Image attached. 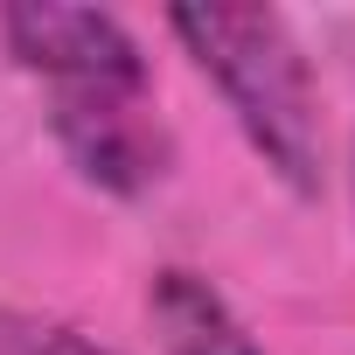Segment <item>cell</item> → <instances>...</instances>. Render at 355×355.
Instances as JSON below:
<instances>
[{
  "label": "cell",
  "mask_w": 355,
  "mask_h": 355,
  "mask_svg": "<svg viewBox=\"0 0 355 355\" xmlns=\"http://www.w3.org/2000/svg\"><path fill=\"white\" fill-rule=\"evenodd\" d=\"M167 28L189 42V56L216 77L237 125L265 153L286 189H320V112L306 84V56L272 8H174Z\"/></svg>",
  "instance_id": "obj_1"
},
{
  "label": "cell",
  "mask_w": 355,
  "mask_h": 355,
  "mask_svg": "<svg viewBox=\"0 0 355 355\" xmlns=\"http://www.w3.org/2000/svg\"><path fill=\"white\" fill-rule=\"evenodd\" d=\"M0 35L8 49L42 70L56 91H98V84H125L139 91L146 84V56L139 42L98 15V8H56V0H15L8 15H0Z\"/></svg>",
  "instance_id": "obj_2"
},
{
  "label": "cell",
  "mask_w": 355,
  "mask_h": 355,
  "mask_svg": "<svg viewBox=\"0 0 355 355\" xmlns=\"http://www.w3.org/2000/svg\"><path fill=\"white\" fill-rule=\"evenodd\" d=\"M56 139L77 160L84 182L112 189V196H139L160 182L167 167V139L146 112V84H98V91H56Z\"/></svg>",
  "instance_id": "obj_3"
},
{
  "label": "cell",
  "mask_w": 355,
  "mask_h": 355,
  "mask_svg": "<svg viewBox=\"0 0 355 355\" xmlns=\"http://www.w3.org/2000/svg\"><path fill=\"white\" fill-rule=\"evenodd\" d=\"M146 313H153L160 355H258V341L244 334V320L196 272H160L153 293H146Z\"/></svg>",
  "instance_id": "obj_4"
},
{
  "label": "cell",
  "mask_w": 355,
  "mask_h": 355,
  "mask_svg": "<svg viewBox=\"0 0 355 355\" xmlns=\"http://www.w3.org/2000/svg\"><path fill=\"white\" fill-rule=\"evenodd\" d=\"M0 355H105V348L49 313H0Z\"/></svg>",
  "instance_id": "obj_5"
}]
</instances>
